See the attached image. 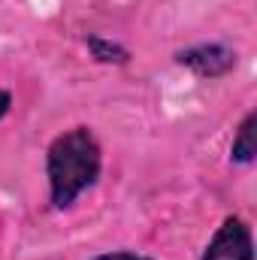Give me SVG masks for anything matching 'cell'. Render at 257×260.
<instances>
[{
  "mask_svg": "<svg viewBox=\"0 0 257 260\" xmlns=\"http://www.w3.org/2000/svg\"><path fill=\"white\" fill-rule=\"evenodd\" d=\"M179 64L194 70L197 76L215 79V76H224L227 70L236 67V52L227 49V46H218V43H212V46H194V49L179 52Z\"/></svg>",
  "mask_w": 257,
  "mask_h": 260,
  "instance_id": "obj_3",
  "label": "cell"
},
{
  "mask_svg": "<svg viewBox=\"0 0 257 260\" xmlns=\"http://www.w3.org/2000/svg\"><path fill=\"white\" fill-rule=\"evenodd\" d=\"M88 49L94 52V58L97 61H106V64H124L127 61V52L121 49V46H115V43H106V40H100V37H88Z\"/></svg>",
  "mask_w": 257,
  "mask_h": 260,
  "instance_id": "obj_5",
  "label": "cell"
},
{
  "mask_svg": "<svg viewBox=\"0 0 257 260\" xmlns=\"http://www.w3.org/2000/svg\"><path fill=\"white\" fill-rule=\"evenodd\" d=\"M230 157H233L236 164H251V160H254V112H248L245 121H242L239 130H236Z\"/></svg>",
  "mask_w": 257,
  "mask_h": 260,
  "instance_id": "obj_4",
  "label": "cell"
},
{
  "mask_svg": "<svg viewBox=\"0 0 257 260\" xmlns=\"http://www.w3.org/2000/svg\"><path fill=\"white\" fill-rule=\"evenodd\" d=\"M203 260H254L251 230L242 218H227L209 239Z\"/></svg>",
  "mask_w": 257,
  "mask_h": 260,
  "instance_id": "obj_2",
  "label": "cell"
},
{
  "mask_svg": "<svg viewBox=\"0 0 257 260\" xmlns=\"http://www.w3.org/2000/svg\"><path fill=\"white\" fill-rule=\"evenodd\" d=\"M100 145L88 127H76L61 133L46 154V173L52 188V206L67 209L76 203V197L85 194L100 179Z\"/></svg>",
  "mask_w": 257,
  "mask_h": 260,
  "instance_id": "obj_1",
  "label": "cell"
},
{
  "mask_svg": "<svg viewBox=\"0 0 257 260\" xmlns=\"http://www.w3.org/2000/svg\"><path fill=\"white\" fill-rule=\"evenodd\" d=\"M9 106H12V97H9V91H0V118L9 112Z\"/></svg>",
  "mask_w": 257,
  "mask_h": 260,
  "instance_id": "obj_7",
  "label": "cell"
},
{
  "mask_svg": "<svg viewBox=\"0 0 257 260\" xmlns=\"http://www.w3.org/2000/svg\"><path fill=\"white\" fill-rule=\"evenodd\" d=\"M94 260H148V257L133 254V251H112V254H100V257H94Z\"/></svg>",
  "mask_w": 257,
  "mask_h": 260,
  "instance_id": "obj_6",
  "label": "cell"
}]
</instances>
